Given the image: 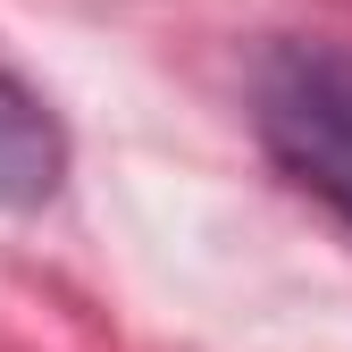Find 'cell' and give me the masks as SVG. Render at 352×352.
Here are the masks:
<instances>
[{"label":"cell","instance_id":"cell-1","mask_svg":"<svg viewBox=\"0 0 352 352\" xmlns=\"http://www.w3.org/2000/svg\"><path fill=\"white\" fill-rule=\"evenodd\" d=\"M252 118L269 160L302 193H319L336 218H352V51L344 42H285L260 59Z\"/></svg>","mask_w":352,"mask_h":352},{"label":"cell","instance_id":"cell-2","mask_svg":"<svg viewBox=\"0 0 352 352\" xmlns=\"http://www.w3.org/2000/svg\"><path fill=\"white\" fill-rule=\"evenodd\" d=\"M67 176V135L17 76H0V210H42Z\"/></svg>","mask_w":352,"mask_h":352}]
</instances>
